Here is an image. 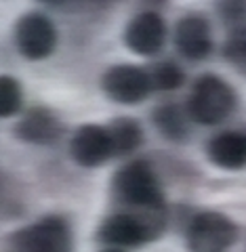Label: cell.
Listing matches in <instances>:
<instances>
[{"mask_svg":"<svg viewBox=\"0 0 246 252\" xmlns=\"http://www.w3.org/2000/svg\"><path fill=\"white\" fill-rule=\"evenodd\" d=\"M23 107V89L17 78L0 74V118H11Z\"/></svg>","mask_w":246,"mask_h":252,"instance_id":"2e32d148","label":"cell"},{"mask_svg":"<svg viewBox=\"0 0 246 252\" xmlns=\"http://www.w3.org/2000/svg\"><path fill=\"white\" fill-rule=\"evenodd\" d=\"M101 91L114 103L137 105L152 94L154 86L147 69L131 63H118L101 76Z\"/></svg>","mask_w":246,"mask_h":252,"instance_id":"52a82bcc","label":"cell"},{"mask_svg":"<svg viewBox=\"0 0 246 252\" xmlns=\"http://www.w3.org/2000/svg\"><path fill=\"white\" fill-rule=\"evenodd\" d=\"M124 46L139 57H154L164 49L166 21L158 11L147 9L137 13L124 28Z\"/></svg>","mask_w":246,"mask_h":252,"instance_id":"9c48e42d","label":"cell"},{"mask_svg":"<svg viewBox=\"0 0 246 252\" xmlns=\"http://www.w3.org/2000/svg\"><path fill=\"white\" fill-rule=\"evenodd\" d=\"M15 46L23 59L44 61L57 49V30L42 13H26L15 23Z\"/></svg>","mask_w":246,"mask_h":252,"instance_id":"8992f818","label":"cell"},{"mask_svg":"<svg viewBox=\"0 0 246 252\" xmlns=\"http://www.w3.org/2000/svg\"><path fill=\"white\" fill-rule=\"evenodd\" d=\"M158 235L152 227L141 217L133 215V212H112L101 220L97 227V240L105 248H120V250H133L141 248L149 242H156Z\"/></svg>","mask_w":246,"mask_h":252,"instance_id":"5b68a950","label":"cell"},{"mask_svg":"<svg viewBox=\"0 0 246 252\" xmlns=\"http://www.w3.org/2000/svg\"><path fill=\"white\" fill-rule=\"evenodd\" d=\"M107 130H109V137H112L116 158L135 154L141 147V143H143V126L135 118H129V116L114 118L107 124Z\"/></svg>","mask_w":246,"mask_h":252,"instance_id":"5bb4252c","label":"cell"},{"mask_svg":"<svg viewBox=\"0 0 246 252\" xmlns=\"http://www.w3.org/2000/svg\"><path fill=\"white\" fill-rule=\"evenodd\" d=\"M6 252H74V229L63 215H46L6 238Z\"/></svg>","mask_w":246,"mask_h":252,"instance_id":"3957f363","label":"cell"},{"mask_svg":"<svg viewBox=\"0 0 246 252\" xmlns=\"http://www.w3.org/2000/svg\"><path fill=\"white\" fill-rule=\"evenodd\" d=\"M99 252H126V250H120V248H103Z\"/></svg>","mask_w":246,"mask_h":252,"instance_id":"ffe728a7","label":"cell"},{"mask_svg":"<svg viewBox=\"0 0 246 252\" xmlns=\"http://www.w3.org/2000/svg\"><path fill=\"white\" fill-rule=\"evenodd\" d=\"M238 240V225L223 212L202 210L185 227L187 252H227Z\"/></svg>","mask_w":246,"mask_h":252,"instance_id":"277c9868","label":"cell"},{"mask_svg":"<svg viewBox=\"0 0 246 252\" xmlns=\"http://www.w3.org/2000/svg\"><path fill=\"white\" fill-rule=\"evenodd\" d=\"M66 126L61 118L49 107L34 105L23 112L13 128V135L30 145H53L63 137Z\"/></svg>","mask_w":246,"mask_h":252,"instance_id":"8fae6325","label":"cell"},{"mask_svg":"<svg viewBox=\"0 0 246 252\" xmlns=\"http://www.w3.org/2000/svg\"><path fill=\"white\" fill-rule=\"evenodd\" d=\"M147 72H149V80H152L154 91H160V93L177 91L185 82V72L181 69L179 63H175L171 59L154 63Z\"/></svg>","mask_w":246,"mask_h":252,"instance_id":"9a60e30c","label":"cell"},{"mask_svg":"<svg viewBox=\"0 0 246 252\" xmlns=\"http://www.w3.org/2000/svg\"><path fill=\"white\" fill-rule=\"evenodd\" d=\"M152 122L156 130L173 143H183L189 137V122L192 120L187 116V109L181 107L179 103L158 105L152 112Z\"/></svg>","mask_w":246,"mask_h":252,"instance_id":"4fadbf2b","label":"cell"},{"mask_svg":"<svg viewBox=\"0 0 246 252\" xmlns=\"http://www.w3.org/2000/svg\"><path fill=\"white\" fill-rule=\"evenodd\" d=\"M206 156L215 166L223 170H240L246 166V135L236 130H223L206 145Z\"/></svg>","mask_w":246,"mask_h":252,"instance_id":"7c38bea8","label":"cell"},{"mask_svg":"<svg viewBox=\"0 0 246 252\" xmlns=\"http://www.w3.org/2000/svg\"><path fill=\"white\" fill-rule=\"evenodd\" d=\"M215 9L232 32L246 28V0H215Z\"/></svg>","mask_w":246,"mask_h":252,"instance_id":"ac0fdd59","label":"cell"},{"mask_svg":"<svg viewBox=\"0 0 246 252\" xmlns=\"http://www.w3.org/2000/svg\"><path fill=\"white\" fill-rule=\"evenodd\" d=\"M236 105L238 94L232 84L217 74H202L196 78L185 109L194 124L217 126L234 114Z\"/></svg>","mask_w":246,"mask_h":252,"instance_id":"7a4b0ae2","label":"cell"},{"mask_svg":"<svg viewBox=\"0 0 246 252\" xmlns=\"http://www.w3.org/2000/svg\"><path fill=\"white\" fill-rule=\"evenodd\" d=\"M112 193L122 210L133 212L162 235L169 223V208L154 168L145 160H131L114 172Z\"/></svg>","mask_w":246,"mask_h":252,"instance_id":"6da1fadb","label":"cell"},{"mask_svg":"<svg viewBox=\"0 0 246 252\" xmlns=\"http://www.w3.org/2000/svg\"><path fill=\"white\" fill-rule=\"evenodd\" d=\"M223 59L238 74L246 78V28L229 32L223 44Z\"/></svg>","mask_w":246,"mask_h":252,"instance_id":"e0dca14e","label":"cell"},{"mask_svg":"<svg viewBox=\"0 0 246 252\" xmlns=\"http://www.w3.org/2000/svg\"><path fill=\"white\" fill-rule=\"evenodd\" d=\"M70 156L82 168H99L107 164L114 154V143L107 126L103 124H82L70 141Z\"/></svg>","mask_w":246,"mask_h":252,"instance_id":"ba28073f","label":"cell"},{"mask_svg":"<svg viewBox=\"0 0 246 252\" xmlns=\"http://www.w3.org/2000/svg\"><path fill=\"white\" fill-rule=\"evenodd\" d=\"M175 49L187 61H204L212 53V32L211 21L202 13H187L183 15L173 36Z\"/></svg>","mask_w":246,"mask_h":252,"instance_id":"30bf717a","label":"cell"},{"mask_svg":"<svg viewBox=\"0 0 246 252\" xmlns=\"http://www.w3.org/2000/svg\"><path fill=\"white\" fill-rule=\"evenodd\" d=\"M46 6H55V9H63V6H70L74 0H40Z\"/></svg>","mask_w":246,"mask_h":252,"instance_id":"d6986e66","label":"cell"}]
</instances>
